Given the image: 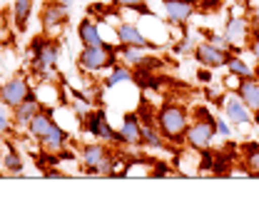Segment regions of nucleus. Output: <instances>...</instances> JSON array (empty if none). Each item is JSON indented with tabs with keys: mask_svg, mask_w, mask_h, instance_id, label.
<instances>
[{
	"mask_svg": "<svg viewBox=\"0 0 259 219\" xmlns=\"http://www.w3.org/2000/svg\"><path fill=\"white\" fill-rule=\"evenodd\" d=\"M192 122V115L185 105L180 102H172V100H164L157 112H155V125L164 135V140L169 145H182L185 142V132Z\"/></svg>",
	"mask_w": 259,
	"mask_h": 219,
	"instance_id": "obj_1",
	"label": "nucleus"
},
{
	"mask_svg": "<svg viewBox=\"0 0 259 219\" xmlns=\"http://www.w3.org/2000/svg\"><path fill=\"white\" fill-rule=\"evenodd\" d=\"M115 30H117V45H135V48H147V50H152V53H157L160 48L142 32V28L137 25V23H132V20H122V23H117L115 25Z\"/></svg>",
	"mask_w": 259,
	"mask_h": 219,
	"instance_id": "obj_12",
	"label": "nucleus"
},
{
	"mask_svg": "<svg viewBox=\"0 0 259 219\" xmlns=\"http://www.w3.org/2000/svg\"><path fill=\"white\" fill-rule=\"evenodd\" d=\"M142 150L147 152H162L167 150V140L162 135L155 122H145L142 120Z\"/></svg>",
	"mask_w": 259,
	"mask_h": 219,
	"instance_id": "obj_22",
	"label": "nucleus"
},
{
	"mask_svg": "<svg viewBox=\"0 0 259 219\" xmlns=\"http://www.w3.org/2000/svg\"><path fill=\"white\" fill-rule=\"evenodd\" d=\"M40 110H45L42 107V102L37 100V95H35V90H32V95L28 97V100H23L15 110H13V122H15V129H28V125H30V120L40 112Z\"/></svg>",
	"mask_w": 259,
	"mask_h": 219,
	"instance_id": "obj_15",
	"label": "nucleus"
},
{
	"mask_svg": "<svg viewBox=\"0 0 259 219\" xmlns=\"http://www.w3.org/2000/svg\"><path fill=\"white\" fill-rule=\"evenodd\" d=\"M147 3H150V0H112L110 5L117 8V10H140L142 15H147V13H150Z\"/></svg>",
	"mask_w": 259,
	"mask_h": 219,
	"instance_id": "obj_27",
	"label": "nucleus"
},
{
	"mask_svg": "<svg viewBox=\"0 0 259 219\" xmlns=\"http://www.w3.org/2000/svg\"><path fill=\"white\" fill-rule=\"evenodd\" d=\"M214 129H217V137H222V140L234 137V125L227 117H214Z\"/></svg>",
	"mask_w": 259,
	"mask_h": 219,
	"instance_id": "obj_30",
	"label": "nucleus"
},
{
	"mask_svg": "<svg viewBox=\"0 0 259 219\" xmlns=\"http://www.w3.org/2000/svg\"><path fill=\"white\" fill-rule=\"evenodd\" d=\"M249 53H252V58H254V65H257V70H254V77L259 80V32H252V40H249V48H247Z\"/></svg>",
	"mask_w": 259,
	"mask_h": 219,
	"instance_id": "obj_31",
	"label": "nucleus"
},
{
	"mask_svg": "<svg viewBox=\"0 0 259 219\" xmlns=\"http://www.w3.org/2000/svg\"><path fill=\"white\" fill-rule=\"evenodd\" d=\"M204 40H207V42H212L214 48L225 50V53H234V50H232V45H229V40H227L225 32H212V30H209L207 35H204Z\"/></svg>",
	"mask_w": 259,
	"mask_h": 219,
	"instance_id": "obj_29",
	"label": "nucleus"
},
{
	"mask_svg": "<svg viewBox=\"0 0 259 219\" xmlns=\"http://www.w3.org/2000/svg\"><path fill=\"white\" fill-rule=\"evenodd\" d=\"M192 115L194 120L190 122L187 132H185V142L182 145H187L192 150H199V152H207V150H212V142L217 140V129H214V117L217 115H212L204 105H197L192 110Z\"/></svg>",
	"mask_w": 259,
	"mask_h": 219,
	"instance_id": "obj_3",
	"label": "nucleus"
},
{
	"mask_svg": "<svg viewBox=\"0 0 259 219\" xmlns=\"http://www.w3.org/2000/svg\"><path fill=\"white\" fill-rule=\"evenodd\" d=\"M217 105L222 107L225 117L234 127H252V125H254V112H252V110H249V107L242 102V97L234 93V90H227Z\"/></svg>",
	"mask_w": 259,
	"mask_h": 219,
	"instance_id": "obj_8",
	"label": "nucleus"
},
{
	"mask_svg": "<svg viewBox=\"0 0 259 219\" xmlns=\"http://www.w3.org/2000/svg\"><path fill=\"white\" fill-rule=\"evenodd\" d=\"M162 13L169 25H187L197 13V0H162Z\"/></svg>",
	"mask_w": 259,
	"mask_h": 219,
	"instance_id": "obj_13",
	"label": "nucleus"
},
{
	"mask_svg": "<svg viewBox=\"0 0 259 219\" xmlns=\"http://www.w3.org/2000/svg\"><path fill=\"white\" fill-rule=\"evenodd\" d=\"M58 125H60V122L55 120V112H53V110H40V112L30 120V125H28V129H25V135L37 142V140H42L50 129H55Z\"/></svg>",
	"mask_w": 259,
	"mask_h": 219,
	"instance_id": "obj_16",
	"label": "nucleus"
},
{
	"mask_svg": "<svg viewBox=\"0 0 259 219\" xmlns=\"http://www.w3.org/2000/svg\"><path fill=\"white\" fill-rule=\"evenodd\" d=\"M67 18H70V5L63 0H48L42 5V13H40V23H42V35L48 37H60L67 25Z\"/></svg>",
	"mask_w": 259,
	"mask_h": 219,
	"instance_id": "obj_7",
	"label": "nucleus"
},
{
	"mask_svg": "<svg viewBox=\"0 0 259 219\" xmlns=\"http://www.w3.org/2000/svg\"><path fill=\"white\" fill-rule=\"evenodd\" d=\"M3 167H5V172H8V174L18 177V174H23V169H25V162H23V157L18 155V150H13V147H5V152H3Z\"/></svg>",
	"mask_w": 259,
	"mask_h": 219,
	"instance_id": "obj_26",
	"label": "nucleus"
},
{
	"mask_svg": "<svg viewBox=\"0 0 259 219\" xmlns=\"http://www.w3.org/2000/svg\"><path fill=\"white\" fill-rule=\"evenodd\" d=\"M117 147L107 142H85L80 147V164L90 177H115V162H117Z\"/></svg>",
	"mask_w": 259,
	"mask_h": 219,
	"instance_id": "obj_2",
	"label": "nucleus"
},
{
	"mask_svg": "<svg viewBox=\"0 0 259 219\" xmlns=\"http://www.w3.org/2000/svg\"><path fill=\"white\" fill-rule=\"evenodd\" d=\"M239 164L244 167L247 177L259 180V142H249L239 147Z\"/></svg>",
	"mask_w": 259,
	"mask_h": 219,
	"instance_id": "obj_23",
	"label": "nucleus"
},
{
	"mask_svg": "<svg viewBox=\"0 0 259 219\" xmlns=\"http://www.w3.org/2000/svg\"><path fill=\"white\" fill-rule=\"evenodd\" d=\"M77 40H80V45H85V48H95V45H102V42H105L102 28L97 25L95 18H82V20L77 23Z\"/></svg>",
	"mask_w": 259,
	"mask_h": 219,
	"instance_id": "obj_18",
	"label": "nucleus"
},
{
	"mask_svg": "<svg viewBox=\"0 0 259 219\" xmlns=\"http://www.w3.org/2000/svg\"><path fill=\"white\" fill-rule=\"evenodd\" d=\"M32 8H35V0H13V25L15 30L23 32L28 28V20L32 15Z\"/></svg>",
	"mask_w": 259,
	"mask_h": 219,
	"instance_id": "obj_25",
	"label": "nucleus"
},
{
	"mask_svg": "<svg viewBox=\"0 0 259 219\" xmlns=\"http://www.w3.org/2000/svg\"><path fill=\"white\" fill-rule=\"evenodd\" d=\"M152 50H147V48H135V45H117V63L130 67V70H137V67H142L145 60H147V55H150Z\"/></svg>",
	"mask_w": 259,
	"mask_h": 219,
	"instance_id": "obj_20",
	"label": "nucleus"
},
{
	"mask_svg": "<svg viewBox=\"0 0 259 219\" xmlns=\"http://www.w3.org/2000/svg\"><path fill=\"white\" fill-rule=\"evenodd\" d=\"M225 67H227V72H232V75H237V77H254V70H257L254 58L247 60V50H242V53H232V55L227 58Z\"/></svg>",
	"mask_w": 259,
	"mask_h": 219,
	"instance_id": "obj_21",
	"label": "nucleus"
},
{
	"mask_svg": "<svg viewBox=\"0 0 259 219\" xmlns=\"http://www.w3.org/2000/svg\"><path fill=\"white\" fill-rule=\"evenodd\" d=\"M0 80H3V67H0Z\"/></svg>",
	"mask_w": 259,
	"mask_h": 219,
	"instance_id": "obj_34",
	"label": "nucleus"
},
{
	"mask_svg": "<svg viewBox=\"0 0 259 219\" xmlns=\"http://www.w3.org/2000/svg\"><path fill=\"white\" fill-rule=\"evenodd\" d=\"M60 40L40 35L30 42V55H32V70L40 72L42 77H53L58 63H60Z\"/></svg>",
	"mask_w": 259,
	"mask_h": 219,
	"instance_id": "obj_5",
	"label": "nucleus"
},
{
	"mask_svg": "<svg viewBox=\"0 0 259 219\" xmlns=\"http://www.w3.org/2000/svg\"><path fill=\"white\" fill-rule=\"evenodd\" d=\"M234 93L242 97V102L254 112V117L259 115V80L257 77H242Z\"/></svg>",
	"mask_w": 259,
	"mask_h": 219,
	"instance_id": "obj_19",
	"label": "nucleus"
},
{
	"mask_svg": "<svg viewBox=\"0 0 259 219\" xmlns=\"http://www.w3.org/2000/svg\"><path fill=\"white\" fill-rule=\"evenodd\" d=\"M115 65H117V45H112V42H102V45H95V48L82 45V50L77 55V67L85 75L107 72Z\"/></svg>",
	"mask_w": 259,
	"mask_h": 219,
	"instance_id": "obj_4",
	"label": "nucleus"
},
{
	"mask_svg": "<svg viewBox=\"0 0 259 219\" xmlns=\"http://www.w3.org/2000/svg\"><path fill=\"white\" fill-rule=\"evenodd\" d=\"M13 129H15L13 110H10L5 102H0V135H8V132H13Z\"/></svg>",
	"mask_w": 259,
	"mask_h": 219,
	"instance_id": "obj_28",
	"label": "nucleus"
},
{
	"mask_svg": "<svg viewBox=\"0 0 259 219\" xmlns=\"http://www.w3.org/2000/svg\"><path fill=\"white\" fill-rule=\"evenodd\" d=\"M30 95H32V85L28 75H10V77L0 80V102H5L10 110H15Z\"/></svg>",
	"mask_w": 259,
	"mask_h": 219,
	"instance_id": "obj_9",
	"label": "nucleus"
},
{
	"mask_svg": "<svg viewBox=\"0 0 259 219\" xmlns=\"http://www.w3.org/2000/svg\"><path fill=\"white\" fill-rule=\"evenodd\" d=\"M120 135L125 140V147H142V120L137 112H127L122 117Z\"/></svg>",
	"mask_w": 259,
	"mask_h": 219,
	"instance_id": "obj_17",
	"label": "nucleus"
},
{
	"mask_svg": "<svg viewBox=\"0 0 259 219\" xmlns=\"http://www.w3.org/2000/svg\"><path fill=\"white\" fill-rule=\"evenodd\" d=\"M80 127H82L90 137H95V140H102V142H107V145H112V147H125V140H122L120 129H115V127L110 125L105 110H90V112H85Z\"/></svg>",
	"mask_w": 259,
	"mask_h": 219,
	"instance_id": "obj_6",
	"label": "nucleus"
},
{
	"mask_svg": "<svg viewBox=\"0 0 259 219\" xmlns=\"http://www.w3.org/2000/svg\"><path fill=\"white\" fill-rule=\"evenodd\" d=\"M197 80H202L204 85H209V82H212V70H209V67H202V70L197 72Z\"/></svg>",
	"mask_w": 259,
	"mask_h": 219,
	"instance_id": "obj_32",
	"label": "nucleus"
},
{
	"mask_svg": "<svg viewBox=\"0 0 259 219\" xmlns=\"http://www.w3.org/2000/svg\"><path fill=\"white\" fill-rule=\"evenodd\" d=\"M120 82H135V70H130V67L117 63L115 67H110V70L105 72V77H102V87L112 90V87H117Z\"/></svg>",
	"mask_w": 259,
	"mask_h": 219,
	"instance_id": "obj_24",
	"label": "nucleus"
},
{
	"mask_svg": "<svg viewBox=\"0 0 259 219\" xmlns=\"http://www.w3.org/2000/svg\"><path fill=\"white\" fill-rule=\"evenodd\" d=\"M192 55H194V60L202 65V67L217 70V67H225V65H227V58H229L232 53H225V50L214 48L212 42H207V40L202 37V40H197V42H194Z\"/></svg>",
	"mask_w": 259,
	"mask_h": 219,
	"instance_id": "obj_14",
	"label": "nucleus"
},
{
	"mask_svg": "<svg viewBox=\"0 0 259 219\" xmlns=\"http://www.w3.org/2000/svg\"><path fill=\"white\" fill-rule=\"evenodd\" d=\"M222 32L227 35L232 50L234 53H242V50L249 48V40H252V20H247L242 15H229Z\"/></svg>",
	"mask_w": 259,
	"mask_h": 219,
	"instance_id": "obj_10",
	"label": "nucleus"
},
{
	"mask_svg": "<svg viewBox=\"0 0 259 219\" xmlns=\"http://www.w3.org/2000/svg\"><path fill=\"white\" fill-rule=\"evenodd\" d=\"M63 3H67V5H72V3H75V0H63Z\"/></svg>",
	"mask_w": 259,
	"mask_h": 219,
	"instance_id": "obj_33",
	"label": "nucleus"
},
{
	"mask_svg": "<svg viewBox=\"0 0 259 219\" xmlns=\"http://www.w3.org/2000/svg\"><path fill=\"white\" fill-rule=\"evenodd\" d=\"M175 169L180 177H202V167H204V155L199 150H192L187 145H182L177 152H175V159H172Z\"/></svg>",
	"mask_w": 259,
	"mask_h": 219,
	"instance_id": "obj_11",
	"label": "nucleus"
}]
</instances>
